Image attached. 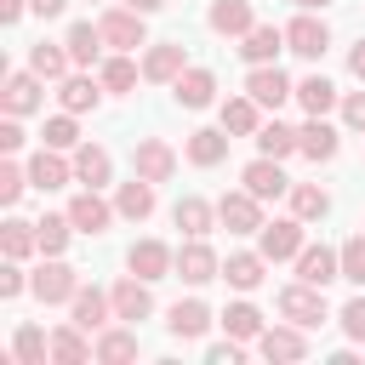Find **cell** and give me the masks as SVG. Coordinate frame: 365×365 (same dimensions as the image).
Returning <instances> with one entry per match:
<instances>
[{"label":"cell","instance_id":"d4e9b609","mask_svg":"<svg viewBox=\"0 0 365 365\" xmlns=\"http://www.w3.org/2000/svg\"><path fill=\"white\" fill-rule=\"evenodd\" d=\"M285 51V29H274V23H257L251 34H240V57L257 68V63H274Z\"/></svg>","mask_w":365,"mask_h":365},{"label":"cell","instance_id":"603a6c76","mask_svg":"<svg viewBox=\"0 0 365 365\" xmlns=\"http://www.w3.org/2000/svg\"><path fill=\"white\" fill-rule=\"evenodd\" d=\"M205 23H211V34H228V40H240V34H251V29H257L251 0H211Z\"/></svg>","mask_w":365,"mask_h":365},{"label":"cell","instance_id":"2e32d148","mask_svg":"<svg viewBox=\"0 0 365 365\" xmlns=\"http://www.w3.org/2000/svg\"><path fill=\"white\" fill-rule=\"evenodd\" d=\"M245 91H251V97H257L262 108H279L285 97H297V86H291V80L279 74V63H257V68L245 74Z\"/></svg>","mask_w":365,"mask_h":365},{"label":"cell","instance_id":"44dd1931","mask_svg":"<svg viewBox=\"0 0 365 365\" xmlns=\"http://www.w3.org/2000/svg\"><path fill=\"white\" fill-rule=\"evenodd\" d=\"M336 148H342L336 125H325V114H308V125L297 131V154H308L319 165V160H336Z\"/></svg>","mask_w":365,"mask_h":365},{"label":"cell","instance_id":"bcb514c9","mask_svg":"<svg viewBox=\"0 0 365 365\" xmlns=\"http://www.w3.org/2000/svg\"><path fill=\"white\" fill-rule=\"evenodd\" d=\"M23 188H29V165H0V205H17L23 200Z\"/></svg>","mask_w":365,"mask_h":365},{"label":"cell","instance_id":"8fae6325","mask_svg":"<svg viewBox=\"0 0 365 365\" xmlns=\"http://www.w3.org/2000/svg\"><path fill=\"white\" fill-rule=\"evenodd\" d=\"M182 68H188L182 40H160V46H148V57H143V80H154V86H177Z\"/></svg>","mask_w":365,"mask_h":365},{"label":"cell","instance_id":"cb8c5ba5","mask_svg":"<svg viewBox=\"0 0 365 365\" xmlns=\"http://www.w3.org/2000/svg\"><path fill=\"white\" fill-rule=\"evenodd\" d=\"M228 131L217 125V131H188V143H182V154H188V165H200V171H211V165H222L228 160Z\"/></svg>","mask_w":365,"mask_h":365},{"label":"cell","instance_id":"8d00e7d4","mask_svg":"<svg viewBox=\"0 0 365 365\" xmlns=\"http://www.w3.org/2000/svg\"><path fill=\"white\" fill-rule=\"evenodd\" d=\"M331 211V194L319 188V182H291V217H302V222H319Z\"/></svg>","mask_w":365,"mask_h":365},{"label":"cell","instance_id":"d6986e66","mask_svg":"<svg viewBox=\"0 0 365 365\" xmlns=\"http://www.w3.org/2000/svg\"><path fill=\"white\" fill-rule=\"evenodd\" d=\"M165 331H171L177 342H200V336L211 331V308H205L200 297H188V302H171V314H165Z\"/></svg>","mask_w":365,"mask_h":365},{"label":"cell","instance_id":"ac0fdd59","mask_svg":"<svg viewBox=\"0 0 365 365\" xmlns=\"http://www.w3.org/2000/svg\"><path fill=\"white\" fill-rule=\"evenodd\" d=\"M68 319H74L80 331H103V325L114 319V297H103L97 285H80L74 302H68Z\"/></svg>","mask_w":365,"mask_h":365},{"label":"cell","instance_id":"c3c4849f","mask_svg":"<svg viewBox=\"0 0 365 365\" xmlns=\"http://www.w3.org/2000/svg\"><path fill=\"white\" fill-rule=\"evenodd\" d=\"M240 354H245V342H240V336H228V342H211V348H205V359H211V365H240Z\"/></svg>","mask_w":365,"mask_h":365},{"label":"cell","instance_id":"277c9868","mask_svg":"<svg viewBox=\"0 0 365 365\" xmlns=\"http://www.w3.org/2000/svg\"><path fill=\"white\" fill-rule=\"evenodd\" d=\"M325 46H331V29H325L314 11H297V17L285 23V51H297V57L319 63V57H325Z\"/></svg>","mask_w":365,"mask_h":365},{"label":"cell","instance_id":"5b68a950","mask_svg":"<svg viewBox=\"0 0 365 365\" xmlns=\"http://www.w3.org/2000/svg\"><path fill=\"white\" fill-rule=\"evenodd\" d=\"M217 222H222L228 234H257V228H262V200H257L251 188H234V194L217 200Z\"/></svg>","mask_w":365,"mask_h":365},{"label":"cell","instance_id":"ee69618b","mask_svg":"<svg viewBox=\"0 0 365 365\" xmlns=\"http://www.w3.org/2000/svg\"><path fill=\"white\" fill-rule=\"evenodd\" d=\"M40 143H46V148H63V154H68V148H80V125H74V114H68V108H63V114H51V120H46V131H40Z\"/></svg>","mask_w":365,"mask_h":365},{"label":"cell","instance_id":"f35d334b","mask_svg":"<svg viewBox=\"0 0 365 365\" xmlns=\"http://www.w3.org/2000/svg\"><path fill=\"white\" fill-rule=\"evenodd\" d=\"M297 103H302L308 114H331V108H336V86H331L325 74H308V80H297Z\"/></svg>","mask_w":365,"mask_h":365},{"label":"cell","instance_id":"ba28073f","mask_svg":"<svg viewBox=\"0 0 365 365\" xmlns=\"http://www.w3.org/2000/svg\"><path fill=\"white\" fill-rule=\"evenodd\" d=\"M125 268L137 274V279H165V274H177V251L171 245H160V240H137L131 251H125Z\"/></svg>","mask_w":365,"mask_h":365},{"label":"cell","instance_id":"d590c367","mask_svg":"<svg viewBox=\"0 0 365 365\" xmlns=\"http://www.w3.org/2000/svg\"><path fill=\"white\" fill-rule=\"evenodd\" d=\"M68 46H51V40H40L34 51H29V68L40 74V80H68Z\"/></svg>","mask_w":365,"mask_h":365},{"label":"cell","instance_id":"7402d4cb","mask_svg":"<svg viewBox=\"0 0 365 365\" xmlns=\"http://www.w3.org/2000/svg\"><path fill=\"white\" fill-rule=\"evenodd\" d=\"M171 222H177L188 240H205V234L217 228V205H211V200H200V194H182V200L171 205Z\"/></svg>","mask_w":365,"mask_h":365},{"label":"cell","instance_id":"d6a6232c","mask_svg":"<svg viewBox=\"0 0 365 365\" xmlns=\"http://www.w3.org/2000/svg\"><path fill=\"white\" fill-rule=\"evenodd\" d=\"M11 359H17V365H46V359H51V336H46L40 325L23 319L17 336H11Z\"/></svg>","mask_w":365,"mask_h":365},{"label":"cell","instance_id":"f546056e","mask_svg":"<svg viewBox=\"0 0 365 365\" xmlns=\"http://www.w3.org/2000/svg\"><path fill=\"white\" fill-rule=\"evenodd\" d=\"M262 274H268V257H262V251H234V257L222 262V279H228L234 291H257Z\"/></svg>","mask_w":365,"mask_h":365},{"label":"cell","instance_id":"7a4b0ae2","mask_svg":"<svg viewBox=\"0 0 365 365\" xmlns=\"http://www.w3.org/2000/svg\"><path fill=\"white\" fill-rule=\"evenodd\" d=\"M29 291H34L46 308H51V302H74V291H80V274H74L63 257H46V262H40V274L29 279Z\"/></svg>","mask_w":365,"mask_h":365},{"label":"cell","instance_id":"9f6ffc18","mask_svg":"<svg viewBox=\"0 0 365 365\" xmlns=\"http://www.w3.org/2000/svg\"><path fill=\"white\" fill-rule=\"evenodd\" d=\"M120 6H131V11H143V17H148V11H160L165 0H120Z\"/></svg>","mask_w":365,"mask_h":365},{"label":"cell","instance_id":"e0dca14e","mask_svg":"<svg viewBox=\"0 0 365 365\" xmlns=\"http://www.w3.org/2000/svg\"><path fill=\"white\" fill-rule=\"evenodd\" d=\"M114 319H125V325H137V319H148L154 314V297H148V279H137V274H125L114 291Z\"/></svg>","mask_w":365,"mask_h":365},{"label":"cell","instance_id":"83f0119b","mask_svg":"<svg viewBox=\"0 0 365 365\" xmlns=\"http://www.w3.org/2000/svg\"><path fill=\"white\" fill-rule=\"evenodd\" d=\"M154 188H160V182H148V177L131 171V182H120V194H114V211H120L125 222H143V217L154 211Z\"/></svg>","mask_w":365,"mask_h":365},{"label":"cell","instance_id":"60d3db41","mask_svg":"<svg viewBox=\"0 0 365 365\" xmlns=\"http://www.w3.org/2000/svg\"><path fill=\"white\" fill-rule=\"evenodd\" d=\"M0 251H6V257H17V262H23L29 251H40V234H34V222L11 217V222L0 228Z\"/></svg>","mask_w":365,"mask_h":365},{"label":"cell","instance_id":"7bdbcfd3","mask_svg":"<svg viewBox=\"0 0 365 365\" xmlns=\"http://www.w3.org/2000/svg\"><path fill=\"white\" fill-rule=\"evenodd\" d=\"M34 234H40V251H46V257H63V251H68L74 222H68V211H63V217H40V222H34Z\"/></svg>","mask_w":365,"mask_h":365},{"label":"cell","instance_id":"4dcf8cb0","mask_svg":"<svg viewBox=\"0 0 365 365\" xmlns=\"http://www.w3.org/2000/svg\"><path fill=\"white\" fill-rule=\"evenodd\" d=\"M257 108H262V103H257L251 91H245V97H228V103H222V131H228V137H257V125H262Z\"/></svg>","mask_w":365,"mask_h":365},{"label":"cell","instance_id":"9c48e42d","mask_svg":"<svg viewBox=\"0 0 365 365\" xmlns=\"http://www.w3.org/2000/svg\"><path fill=\"white\" fill-rule=\"evenodd\" d=\"M68 182H74V160H63V148H46L40 143V154L29 160V188L51 194V188H68Z\"/></svg>","mask_w":365,"mask_h":365},{"label":"cell","instance_id":"e575fe53","mask_svg":"<svg viewBox=\"0 0 365 365\" xmlns=\"http://www.w3.org/2000/svg\"><path fill=\"white\" fill-rule=\"evenodd\" d=\"M97 359H103V365H125V359H137V331H125V325H103V336H97Z\"/></svg>","mask_w":365,"mask_h":365},{"label":"cell","instance_id":"836d02e7","mask_svg":"<svg viewBox=\"0 0 365 365\" xmlns=\"http://www.w3.org/2000/svg\"><path fill=\"white\" fill-rule=\"evenodd\" d=\"M63 46H68V57H74L80 68H91V63L103 57V46H108V40H103V29H97V23H74Z\"/></svg>","mask_w":365,"mask_h":365},{"label":"cell","instance_id":"7c38bea8","mask_svg":"<svg viewBox=\"0 0 365 365\" xmlns=\"http://www.w3.org/2000/svg\"><path fill=\"white\" fill-rule=\"evenodd\" d=\"M46 80L34 74V68H17V74H6V91H0V103H6V114H34L40 103H46V91H40Z\"/></svg>","mask_w":365,"mask_h":365},{"label":"cell","instance_id":"11a10c76","mask_svg":"<svg viewBox=\"0 0 365 365\" xmlns=\"http://www.w3.org/2000/svg\"><path fill=\"white\" fill-rule=\"evenodd\" d=\"M23 6H29V0H0V23H17V17H23Z\"/></svg>","mask_w":365,"mask_h":365},{"label":"cell","instance_id":"ffe728a7","mask_svg":"<svg viewBox=\"0 0 365 365\" xmlns=\"http://www.w3.org/2000/svg\"><path fill=\"white\" fill-rule=\"evenodd\" d=\"M257 354L262 359H302L308 354V336H302V325H262V336H257Z\"/></svg>","mask_w":365,"mask_h":365},{"label":"cell","instance_id":"4316f807","mask_svg":"<svg viewBox=\"0 0 365 365\" xmlns=\"http://www.w3.org/2000/svg\"><path fill=\"white\" fill-rule=\"evenodd\" d=\"M114 177V160H108V148L103 143H80L74 148V182H86V188H103Z\"/></svg>","mask_w":365,"mask_h":365},{"label":"cell","instance_id":"f1b7e54d","mask_svg":"<svg viewBox=\"0 0 365 365\" xmlns=\"http://www.w3.org/2000/svg\"><path fill=\"white\" fill-rule=\"evenodd\" d=\"M86 336H91V331H80L74 319H68V325H57V331H51V365H86V359L97 354Z\"/></svg>","mask_w":365,"mask_h":365},{"label":"cell","instance_id":"4fadbf2b","mask_svg":"<svg viewBox=\"0 0 365 365\" xmlns=\"http://www.w3.org/2000/svg\"><path fill=\"white\" fill-rule=\"evenodd\" d=\"M131 171H137V177H148V182H171V171H177V154H171V143H160V137H143V143L131 148Z\"/></svg>","mask_w":365,"mask_h":365},{"label":"cell","instance_id":"6f0895ef","mask_svg":"<svg viewBox=\"0 0 365 365\" xmlns=\"http://www.w3.org/2000/svg\"><path fill=\"white\" fill-rule=\"evenodd\" d=\"M297 6H302V11H325L331 0H297Z\"/></svg>","mask_w":365,"mask_h":365},{"label":"cell","instance_id":"ab89813d","mask_svg":"<svg viewBox=\"0 0 365 365\" xmlns=\"http://www.w3.org/2000/svg\"><path fill=\"white\" fill-rule=\"evenodd\" d=\"M222 331L240 336V342H257V336H262V314H257L251 302H228V308H222Z\"/></svg>","mask_w":365,"mask_h":365},{"label":"cell","instance_id":"74e56055","mask_svg":"<svg viewBox=\"0 0 365 365\" xmlns=\"http://www.w3.org/2000/svg\"><path fill=\"white\" fill-rule=\"evenodd\" d=\"M137 74H143V68H137V63H131L125 51H114V57H108V63L97 68V80H103V91H114V97H125V91L137 86Z\"/></svg>","mask_w":365,"mask_h":365},{"label":"cell","instance_id":"681fc988","mask_svg":"<svg viewBox=\"0 0 365 365\" xmlns=\"http://www.w3.org/2000/svg\"><path fill=\"white\" fill-rule=\"evenodd\" d=\"M342 125L348 131H365V91H348L342 97Z\"/></svg>","mask_w":365,"mask_h":365},{"label":"cell","instance_id":"6da1fadb","mask_svg":"<svg viewBox=\"0 0 365 365\" xmlns=\"http://www.w3.org/2000/svg\"><path fill=\"white\" fill-rule=\"evenodd\" d=\"M279 319H291V325H302V331L325 325V291L308 285V279L285 285V291H279Z\"/></svg>","mask_w":365,"mask_h":365},{"label":"cell","instance_id":"f6af8a7d","mask_svg":"<svg viewBox=\"0 0 365 365\" xmlns=\"http://www.w3.org/2000/svg\"><path fill=\"white\" fill-rule=\"evenodd\" d=\"M336 251H342V279L365 291V234H354V240H342Z\"/></svg>","mask_w":365,"mask_h":365},{"label":"cell","instance_id":"5bb4252c","mask_svg":"<svg viewBox=\"0 0 365 365\" xmlns=\"http://www.w3.org/2000/svg\"><path fill=\"white\" fill-rule=\"evenodd\" d=\"M240 182H245L257 200H279V194H291V177L279 171V160H274V154H257V160L240 171Z\"/></svg>","mask_w":365,"mask_h":365},{"label":"cell","instance_id":"9a60e30c","mask_svg":"<svg viewBox=\"0 0 365 365\" xmlns=\"http://www.w3.org/2000/svg\"><path fill=\"white\" fill-rule=\"evenodd\" d=\"M297 279H308V285H331V279H342V251H331V245H302L297 251Z\"/></svg>","mask_w":365,"mask_h":365},{"label":"cell","instance_id":"52a82bcc","mask_svg":"<svg viewBox=\"0 0 365 365\" xmlns=\"http://www.w3.org/2000/svg\"><path fill=\"white\" fill-rule=\"evenodd\" d=\"M114 217H120V211H114L97 188H80V194L68 200V222H74V234H108Z\"/></svg>","mask_w":365,"mask_h":365},{"label":"cell","instance_id":"db71d44e","mask_svg":"<svg viewBox=\"0 0 365 365\" xmlns=\"http://www.w3.org/2000/svg\"><path fill=\"white\" fill-rule=\"evenodd\" d=\"M348 74H354V80H365V40L348 51Z\"/></svg>","mask_w":365,"mask_h":365},{"label":"cell","instance_id":"b9f144b4","mask_svg":"<svg viewBox=\"0 0 365 365\" xmlns=\"http://www.w3.org/2000/svg\"><path fill=\"white\" fill-rule=\"evenodd\" d=\"M257 154H274V160H285V154H297V131H291V125H279V120H268V125H257Z\"/></svg>","mask_w":365,"mask_h":365},{"label":"cell","instance_id":"484cf974","mask_svg":"<svg viewBox=\"0 0 365 365\" xmlns=\"http://www.w3.org/2000/svg\"><path fill=\"white\" fill-rule=\"evenodd\" d=\"M171 97H177L182 108H211V97H217V74H211V68H182L177 86H171Z\"/></svg>","mask_w":365,"mask_h":365},{"label":"cell","instance_id":"816d5d0a","mask_svg":"<svg viewBox=\"0 0 365 365\" xmlns=\"http://www.w3.org/2000/svg\"><path fill=\"white\" fill-rule=\"evenodd\" d=\"M23 143H29V137H23V125H17V114H6V125H0V148H6V154H17Z\"/></svg>","mask_w":365,"mask_h":365},{"label":"cell","instance_id":"f907efd6","mask_svg":"<svg viewBox=\"0 0 365 365\" xmlns=\"http://www.w3.org/2000/svg\"><path fill=\"white\" fill-rule=\"evenodd\" d=\"M23 268H17V257H6V268H0V297H23Z\"/></svg>","mask_w":365,"mask_h":365},{"label":"cell","instance_id":"7dc6e473","mask_svg":"<svg viewBox=\"0 0 365 365\" xmlns=\"http://www.w3.org/2000/svg\"><path fill=\"white\" fill-rule=\"evenodd\" d=\"M336 319H342V331H348L354 342H365V291H359V297H348Z\"/></svg>","mask_w":365,"mask_h":365},{"label":"cell","instance_id":"f5cc1de1","mask_svg":"<svg viewBox=\"0 0 365 365\" xmlns=\"http://www.w3.org/2000/svg\"><path fill=\"white\" fill-rule=\"evenodd\" d=\"M63 6H68V0H29L34 17H63Z\"/></svg>","mask_w":365,"mask_h":365},{"label":"cell","instance_id":"8992f818","mask_svg":"<svg viewBox=\"0 0 365 365\" xmlns=\"http://www.w3.org/2000/svg\"><path fill=\"white\" fill-rule=\"evenodd\" d=\"M257 251H262L268 262L297 257V251H302V217H274V222H262V228H257Z\"/></svg>","mask_w":365,"mask_h":365},{"label":"cell","instance_id":"1f68e13d","mask_svg":"<svg viewBox=\"0 0 365 365\" xmlns=\"http://www.w3.org/2000/svg\"><path fill=\"white\" fill-rule=\"evenodd\" d=\"M57 97H63V108H68V114H91V108L103 103V80H91V74H68Z\"/></svg>","mask_w":365,"mask_h":365},{"label":"cell","instance_id":"3957f363","mask_svg":"<svg viewBox=\"0 0 365 365\" xmlns=\"http://www.w3.org/2000/svg\"><path fill=\"white\" fill-rule=\"evenodd\" d=\"M97 29H103V40H108L114 51H137V46H148L143 11H131V6H114V11H103V17H97Z\"/></svg>","mask_w":365,"mask_h":365},{"label":"cell","instance_id":"30bf717a","mask_svg":"<svg viewBox=\"0 0 365 365\" xmlns=\"http://www.w3.org/2000/svg\"><path fill=\"white\" fill-rule=\"evenodd\" d=\"M177 279H188V285H211V279H222V257H217L205 240H188V245L177 251Z\"/></svg>","mask_w":365,"mask_h":365}]
</instances>
